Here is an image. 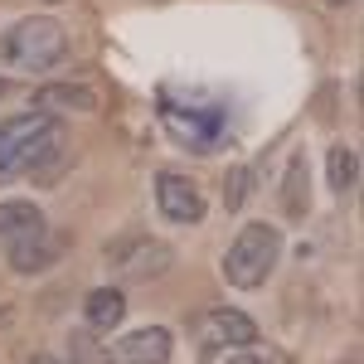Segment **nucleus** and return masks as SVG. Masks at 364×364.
<instances>
[{"label":"nucleus","instance_id":"1","mask_svg":"<svg viewBox=\"0 0 364 364\" xmlns=\"http://www.w3.org/2000/svg\"><path fill=\"white\" fill-rule=\"evenodd\" d=\"M63 146V127L49 112H25L0 122V185L15 175H39L49 156Z\"/></svg>","mask_w":364,"mask_h":364},{"label":"nucleus","instance_id":"2","mask_svg":"<svg viewBox=\"0 0 364 364\" xmlns=\"http://www.w3.org/2000/svg\"><path fill=\"white\" fill-rule=\"evenodd\" d=\"M63 54H68V34L54 15H29L20 25H10L0 39V58L15 63L20 73H49L63 63Z\"/></svg>","mask_w":364,"mask_h":364},{"label":"nucleus","instance_id":"3","mask_svg":"<svg viewBox=\"0 0 364 364\" xmlns=\"http://www.w3.org/2000/svg\"><path fill=\"white\" fill-rule=\"evenodd\" d=\"M277 257H282V233L277 228L272 224H248L224 252V277L233 282V287L252 291V287H262V282L272 277Z\"/></svg>","mask_w":364,"mask_h":364},{"label":"nucleus","instance_id":"4","mask_svg":"<svg viewBox=\"0 0 364 364\" xmlns=\"http://www.w3.org/2000/svg\"><path fill=\"white\" fill-rule=\"evenodd\" d=\"M161 122L170 127V136L195 151H214L224 136V102H180L175 92L161 97Z\"/></svg>","mask_w":364,"mask_h":364},{"label":"nucleus","instance_id":"5","mask_svg":"<svg viewBox=\"0 0 364 364\" xmlns=\"http://www.w3.org/2000/svg\"><path fill=\"white\" fill-rule=\"evenodd\" d=\"M170 350H175V340H170L166 326H141V331L107 340L102 360L107 364H170Z\"/></svg>","mask_w":364,"mask_h":364},{"label":"nucleus","instance_id":"6","mask_svg":"<svg viewBox=\"0 0 364 364\" xmlns=\"http://www.w3.org/2000/svg\"><path fill=\"white\" fill-rule=\"evenodd\" d=\"M156 204H161V219H170V224H199L204 219V195L180 170L156 175Z\"/></svg>","mask_w":364,"mask_h":364},{"label":"nucleus","instance_id":"7","mask_svg":"<svg viewBox=\"0 0 364 364\" xmlns=\"http://www.w3.org/2000/svg\"><path fill=\"white\" fill-rule=\"evenodd\" d=\"M107 262H112L122 277H161L170 267V248L166 243H156V238H127V243H117V248H107Z\"/></svg>","mask_w":364,"mask_h":364},{"label":"nucleus","instance_id":"8","mask_svg":"<svg viewBox=\"0 0 364 364\" xmlns=\"http://www.w3.org/2000/svg\"><path fill=\"white\" fill-rule=\"evenodd\" d=\"M204 340L209 345H233V350H248V345H257V326H252V316H243V311H228V306H214L209 316H204Z\"/></svg>","mask_w":364,"mask_h":364},{"label":"nucleus","instance_id":"9","mask_svg":"<svg viewBox=\"0 0 364 364\" xmlns=\"http://www.w3.org/2000/svg\"><path fill=\"white\" fill-rule=\"evenodd\" d=\"M39 112H97V87L87 83H54L34 92Z\"/></svg>","mask_w":364,"mask_h":364},{"label":"nucleus","instance_id":"10","mask_svg":"<svg viewBox=\"0 0 364 364\" xmlns=\"http://www.w3.org/2000/svg\"><path fill=\"white\" fill-rule=\"evenodd\" d=\"M39 233H44L39 204H29V199H5L0 204V238L5 243H25V238H39Z\"/></svg>","mask_w":364,"mask_h":364},{"label":"nucleus","instance_id":"11","mask_svg":"<svg viewBox=\"0 0 364 364\" xmlns=\"http://www.w3.org/2000/svg\"><path fill=\"white\" fill-rule=\"evenodd\" d=\"M122 316H127V296H122L117 287L87 291V326H92V331H117Z\"/></svg>","mask_w":364,"mask_h":364},{"label":"nucleus","instance_id":"12","mask_svg":"<svg viewBox=\"0 0 364 364\" xmlns=\"http://www.w3.org/2000/svg\"><path fill=\"white\" fill-rule=\"evenodd\" d=\"M311 170H306V156H291V166H287V185H282V204H287V214H306L311 209Z\"/></svg>","mask_w":364,"mask_h":364},{"label":"nucleus","instance_id":"13","mask_svg":"<svg viewBox=\"0 0 364 364\" xmlns=\"http://www.w3.org/2000/svg\"><path fill=\"white\" fill-rule=\"evenodd\" d=\"M326 166H331V185H336L340 195L360 185V156H355V146H331Z\"/></svg>","mask_w":364,"mask_h":364},{"label":"nucleus","instance_id":"14","mask_svg":"<svg viewBox=\"0 0 364 364\" xmlns=\"http://www.w3.org/2000/svg\"><path fill=\"white\" fill-rule=\"evenodd\" d=\"M54 262V248H44V233L25 238V243H10V267L15 272H44Z\"/></svg>","mask_w":364,"mask_h":364},{"label":"nucleus","instance_id":"15","mask_svg":"<svg viewBox=\"0 0 364 364\" xmlns=\"http://www.w3.org/2000/svg\"><path fill=\"white\" fill-rule=\"evenodd\" d=\"M243 195H248V170H233V175L224 180V204H228V209H238Z\"/></svg>","mask_w":364,"mask_h":364},{"label":"nucleus","instance_id":"16","mask_svg":"<svg viewBox=\"0 0 364 364\" xmlns=\"http://www.w3.org/2000/svg\"><path fill=\"white\" fill-rule=\"evenodd\" d=\"M25 364H58V360H49V355H34V360H25Z\"/></svg>","mask_w":364,"mask_h":364},{"label":"nucleus","instance_id":"17","mask_svg":"<svg viewBox=\"0 0 364 364\" xmlns=\"http://www.w3.org/2000/svg\"><path fill=\"white\" fill-rule=\"evenodd\" d=\"M0 97H10V78H0Z\"/></svg>","mask_w":364,"mask_h":364},{"label":"nucleus","instance_id":"18","mask_svg":"<svg viewBox=\"0 0 364 364\" xmlns=\"http://www.w3.org/2000/svg\"><path fill=\"white\" fill-rule=\"evenodd\" d=\"M224 364H257V360H248V355H243V360H224Z\"/></svg>","mask_w":364,"mask_h":364},{"label":"nucleus","instance_id":"19","mask_svg":"<svg viewBox=\"0 0 364 364\" xmlns=\"http://www.w3.org/2000/svg\"><path fill=\"white\" fill-rule=\"evenodd\" d=\"M331 5H345V0H331Z\"/></svg>","mask_w":364,"mask_h":364}]
</instances>
